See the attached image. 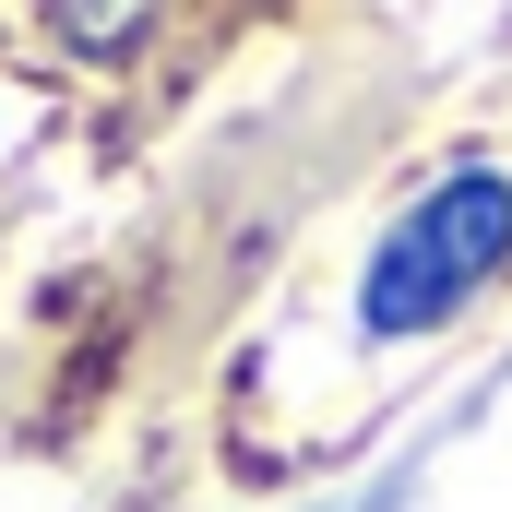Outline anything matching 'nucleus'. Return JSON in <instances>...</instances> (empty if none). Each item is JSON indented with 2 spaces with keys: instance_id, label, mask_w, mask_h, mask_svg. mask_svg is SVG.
Masks as SVG:
<instances>
[{
  "instance_id": "obj_2",
  "label": "nucleus",
  "mask_w": 512,
  "mask_h": 512,
  "mask_svg": "<svg viewBox=\"0 0 512 512\" xmlns=\"http://www.w3.org/2000/svg\"><path fill=\"white\" fill-rule=\"evenodd\" d=\"M72 48H143V12H60Z\"/></svg>"
},
{
  "instance_id": "obj_1",
  "label": "nucleus",
  "mask_w": 512,
  "mask_h": 512,
  "mask_svg": "<svg viewBox=\"0 0 512 512\" xmlns=\"http://www.w3.org/2000/svg\"><path fill=\"white\" fill-rule=\"evenodd\" d=\"M501 262H512V179L501 167H441V179L382 227V251L358 274V334H370V346H405V334L453 322Z\"/></svg>"
}]
</instances>
